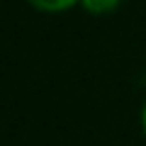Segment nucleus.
Listing matches in <instances>:
<instances>
[{
	"label": "nucleus",
	"instance_id": "nucleus-1",
	"mask_svg": "<svg viewBox=\"0 0 146 146\" xmlns=\"http://www.w3.org/2000/svg\"><path fill=\"white\" fill-rule=\"evenodd\" d=\"M36 10H44V12H61V10H68L73 7L78 0H29Z\"/></svg>",
	"mask_w": 146,
	"mask_h": 146
},
{
	"label": "nucleus",
	"instance_id": "nucleus-2",
	"mask_svg": "<svg viewBox=\"0 0 146 146\" xmlns=\"http://www.w3.org/2000/svg\"><path fill=\"white\" fill-rule=\"evenodd\" d=\"M83 7L88 12H95V15H105V12H112L117 5H119V0H80Z\"/></svg>",
	"mask_w": 146,
	"mask_h": 146
},
{
	"label": "nucleus",
	"instance_id": "nucleus-3",
	"mask_svg": "<svg viewBox=\"0 0 146 146\" xmlns=\"http://www.w3.org/2000/svg\"><path fill=\"white\" fill-rule=\"evenodd\" d=\"M141 124H144V131H146V107H144V112H141Z\"/></svg>",
	"mask_w": 146,
	"mask_h": 146
}]
</instances>
